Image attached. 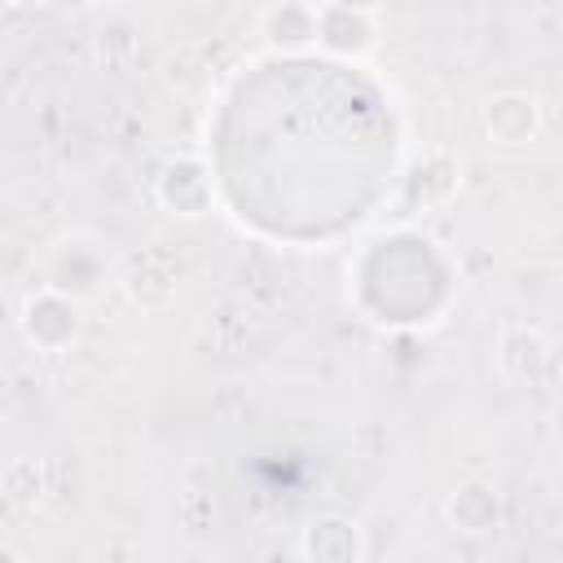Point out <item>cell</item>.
Masks as SVG:
<instances>
[{"label": "cell", "mask_w": 563, "mask_h": 563, "mask_svg": "<svg viewBox=\"0 0 563 563\" xmlns=\"http://www.w3.org/2000/svg\"><path fill=\"white\" fill-rule=\"evenodd\" d=\"M325 4H343V9H361V13H374L383 0H325Z\"/></svg>", "instance_id": "9"}, {"label": "cell", "mask_w": 563, "mask_h": 563, "mask_svg": "<svg viewBox=\"0 0 563 563\" xmlns=\"http://www.w3.org/2000/svg\"><path fill=\"white\" fill-rule=\"evenodd\" d=\"M550 365V339L537 325H510L497 339V369L510 383H537Z\"/></svg>", "instance_id": "2"}, {"label": "cell", "mask_w": 563, "mask_h": 563, "mask_svg": "<svg viewBox=\"0 0 563 563\" xmlns=\"http://www.w3.org/2000/svg\"><path fill=\"white\" fill-rule=\"evenodd\" d=\"M449 519L462 532H488L497 523V497L484 484H466V488H457L449 497Z\"/></svg>", "instance_id": "8"}, {"label": "cell", "mask_w": 563, "mask_h": 563, "mask_svg": "<svg viewBox=\"0 0 563 563\" xmlns=\"http://www.w3.org/2000/svg\"><path fill=\"white\" fill-rule=\"evenodd\" d=\"M84 330V312L70 295L44 286L22 303V334L40 347V352H66Z\"/></svg>", "instance_id": "1"}, {"label": "cell", "mask_w": 563, "mask_h": 563, "mask_svg": "<svg viewBox=\"0 0 563 563\" xmlns=\"http://www.w3.org/2000/svg\"><path fill=\"white\" fill-rule=\"evenodd\" d=\"M299 550H303V559H317V563H356V559H365V537L352 519L325 515L303 528Z\"/></svg>", "instance_id": "4"}, {"label": "cell", "mask_w": 563, "mask_h": 563, "mask_svg": "<svg viewBox=\"0 0 563 563\" xmlns=\"http://www.w3.org/2000/svg\"><path fill=\"white\" fill-rule=\"evenodd\" d=\"M158 198L163 207H172L176 216H202L211 207V180L202 176L198 163H172L158 176Z\"/></svg>", "instance_id": "6"}, {"label": "cell", "mask_w": 563, "mask_h": 563, "mask_svg": "<svg viewBox=\"0 0 563 563\" xmlns=\"http://www.w3.org/2000/svg\"><path fill=\"white\" fill-rule=\"evenodd\" d=\"M317 44L334 48V53H365L374 44V18L361 9H343V4H325L321 9V35Z\"/></svg>", "instance_id": "7"}, {"label": "cell", "mask_w": 563, "mask_h": 563, "mask_svg": "<svg viewBox=\"0 0 563 563\" xmlns=\"http://www.w3.org/2000/svg\"><path fill=\"white\" fill-rule=\"evenodd\" d=\"M260 31H264V40H268L273 48L299 53V48L317 44V35H321V13H317L312 4L282 0V4H273V9L260 18Z\"/></svg>", "instance_id": "5"}, {"label": "cell", "mask_w": 563, "mask_h": 563, "mask_svg": "<svg viewBox=\"0 0 563 563\" xmlns=\"http://www.w3.org/2000/svg\"><path fill=\"white\" fill-rule=\"evenodd\" d=\"M484 132L497 145H528L541 132V106L528 92H501L484 106Z\"/></svg>", "instance_id": "3"}]
</instances>
